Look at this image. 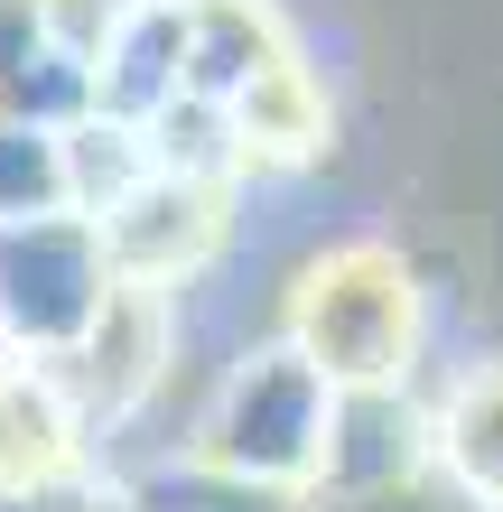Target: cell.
Returning a JSON list of instances; mask_svg holds the SVG:
<instances>
[{"instance_id": "2", "label": "cell", "mask_w": 503, "mask_h": 512, "mask_svg": "<svg viewBox=\"0 0 503 512\" xmlns=\"http://www.w3.org/2000/svg\"><path fill=\"white\" fill-rule=\"evenodd\" d=\"M327 419H336V382L308 354H289L280 336H252L205 373L196 457L243 475V485H271V494H317Z\"/></svg>"}, {"instance_id": "7", "label": "cell", "mask_w": 503, "mask_h": 512, "mask_svg": "<svg viewBox=\"0 0 503 512\" xmlns=\"http://www.w3.org/2000/svg\"><path fill=\"white\" fill-rule=\"evenodd\" d=\"M38 215H75L66 140H56V131H28V122L0 112V224H38Z\"/></svg>"}, {"instance_id": "4", "label": "cell", "mask_w": 503, "mask_h": 512, "mask_svg": "<svg viewBox=\"0 0 503 512\" xmlns=\"http://www.w3.org/2000/svg\"><path fill=\"white\" fill-rule=\"evenodd\" d=\"M429 475H438V447H429V391L420 382L336 391L317 494H401V485H429Z\"/></svg>"}, {"instance_id": "8", "label": "cell", "mask_w": 503, "mask_h": 512, "mask_svg": "<svg viewBox=\"0 0 503 512\" xmlns=\"http://www.w3.org/2000/svg\"><path fill=\"white\" fill-rule=\"evenodd\" d=\"M299 512H476V503H457L448 485H401V494H308Z\"/></svg>"}, {"instance_id": "10", "label": "cell", "mask_w": 503, "mask_h": 512, "mask_svg": "<svg viewBox=\"0 0 503 512\" xmlns=\"http://www.w3.org/2000/svg\"><path fill=\"white\" fill-rule=\"evenodd\" d=\"M0 512H19V503H10V494H0Z\"/></svg>"}, {"instance_id": "1", "label": "cell", "mask_w": 503, "mask_h": 512, "mask_svg": "<svg viewBox=\"0 0 503 512\" xmlns=\"http://www.w3.org/2000/svg\"><path fill=\"white\" fill-rule=\"evenodd\" d=\"M271 336L289 354H308L336 391H382V382H420L429 364V289L410 270L401 243L382 233H336L280 270L271 298Z\"/></svg>"}, {"instance_id": "3", "label": "cell", "mask_w": 503, "mask_h": 512, "mask_svg": "<svg viewBox=\"0 0 503 512\" xmlns=\"http://www.w3.org/2000/svg\"><path fill=\"white\" fill-rule=\"evenodd\" d=\"M122 270L103 252L94 215H38V224H0V345L10 364H66L84 336L112 317Z\"/></svg>"}, {"instance_id": "5", "label": "cell", "mask_w": 503, "mask_h": 512, "mask_svg": "<svg viewBox=\"0 0 503 512\" xmlns=\"http://www.w3.org/2000/svg\"><path fill=\"white\" fill-rule=\"evenodd\" d=\"M429 391V447H438V485L476 512H503V354L457 364Z\"/></svg>"}, {"instance_id": "6", "label": "cell", "mask_w": 503, "mask_h": 512, "mask_svg": "<svg viewBox=\"0 0 503 512\" xmlns=\"http://www.w3.org/2000/svg\"><path fill=\"white\" fill-rule=\"evenodd\" d=\"M308 494H271L243 475L205 466V457H168V466H131L122 475V512H299Z\"/></svg>"}, {"instance_id": "9", "label": "cell", "mask_w": 503, "mask_h": 512, "mask_svg": "<svg viewBox=\"0 0 503 512\" xmlns=\"http://www.w3.org/2000/svg\"><path fill=\"white\" fill-rule=\"evenodd\" d=\"M0 373H10V345H0Z\"/></svg>"}]
</instances>
